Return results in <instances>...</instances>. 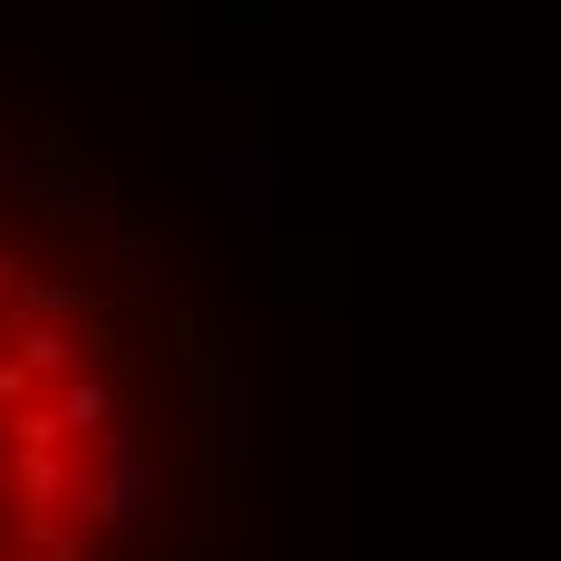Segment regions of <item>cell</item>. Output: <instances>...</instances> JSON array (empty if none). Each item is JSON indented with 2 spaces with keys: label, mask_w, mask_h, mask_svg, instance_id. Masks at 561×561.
I'll return each instance as SVG.
<instances>
[{
  "label": "cell",
  "mask_w": 561,
  "mask_h": 561,
  "mask_svg": "<svg viewBox=\"0 0 561 561\" xmlns=\"http://www.w3.org/2000/svg\"><path fill=\"white\" fill-rule=\"evenodd\" d=\"M242 358L156 184L0 88V561H242Z\"/></svg>",
  "instance_id": "obj_1"
}]
</instances>
